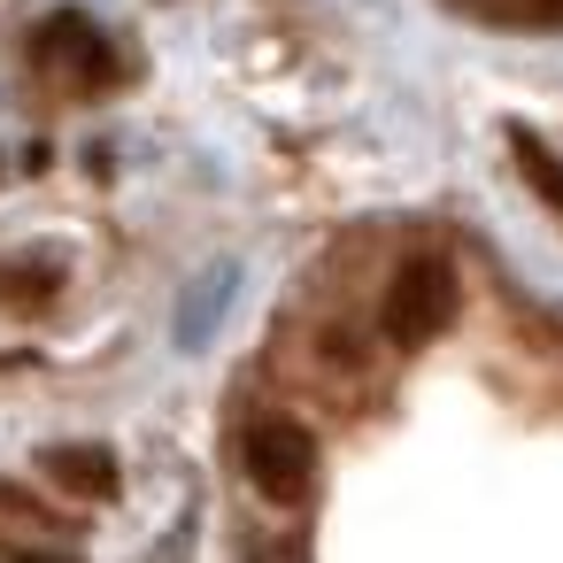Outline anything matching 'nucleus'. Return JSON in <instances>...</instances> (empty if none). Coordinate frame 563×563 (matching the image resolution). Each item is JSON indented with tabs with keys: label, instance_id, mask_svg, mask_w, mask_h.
Masks as SVG:
<instances>
[{
	"label": "nucleus",
	"instance_id": "423d86ee",
	"mask_svg": "<svg viewBox=\"0 0 563 563\" xmlns=\"http://www.w3.org/2000/svg\"><path fill=\"white\" fill-rule=\"evenodd\" d=\"M63 294V271L55 263H0V309H40Z\"/></svg>",
	"mask_w": 563,
	"mask_h": 563
},
{
	"label": "nucleus",
	"instance_id": "0eeeda50",
	"mask_svg": "<svg viewBox=\"0 0 563 563\" xmlns=\"http://www.w3.org/2000/svg\"><path fill=\"white\" fill-rule=\"evenodd\" d=\"M24 563H55V555H24Z\"/></svg>",
	"mask_w": 563,
	"mask_h": 563
},
{
	"label": "nucleus",
	"instance_id": "7ed1b4c3",
	"mask_svg": "<svg viewBox=\"0 0 563 563\" xmlns=\"http://www.w3.org/2000/svg\"><path fill=\"white\" fill-rule=\"evenodd\" d=\"M32 55H40V70L70 78L78 93H101V86L117 78V55H109V40H101V32H93L78 9L47 16V24H40V40H32Z\"/></svg>",
	"mask_w": 563,
	"mask_h": 563
},
{
	"label": "nucleus",
	"instance_id": "f03ea898",
	"mask_svg": "<svg viewBox=\"0 0 563 563\" xmlns=\"http://www.w3.org/2000/svg\"><path fill=\"white\" fill-rule=\"evenodd\" d=\"M240 463L263 501H309V486H317V440L294 417H255L240 440Z\"/></svg>",
	"mask_w": 563,
	"mask_h": 563
},
{
	"label": "nucleus",
	"instance_id": "39448f33",
	"mask_svg": "<svg viewBox=\"0 0 563 563\" xmlns=\"http://www.w3.org/2000/svg\"><path fill=\"white\" fill-rule=\"evenodd\" d=\"M509 163H517V170L532 178V194L563 217V163H555V147H548L540 132H525V124H517V132H509Z\"/></svg>",
	"mask_w": 563,
	"mask_h": 563
},
{
	"label": "nucleus",
	"instance_id": "20e7f679",
	"mask_svg": "<svg viewBox=\"0 0 563 563\" xmlns=\"http://www.w3.org/2000/svg\"><path fill=\"white\" fill-rule=\"evenodd\" d=\"M47 478L63 486V494H78V501H109L117 494V455L109 448H47Z\"/></svg>",
	"mask_w": 563,
	"mask_h": 563
},
{
	"label": "nucleus",
	"instance_id": "f257e3e1",
	"mask_svg": "<svg viewBox=\"0 0 563 563\" xmlns=\"http://www.w3.org/2000/svg\"><path fill=\"white\" fill-rule=\"evenodd\" d=\"M448 324H455V271L440 255H409L378 301V332L394 347H432Z\"/></svg>",
	"mask_w": 563,
	"mask_h": 563
}]
</instances>
